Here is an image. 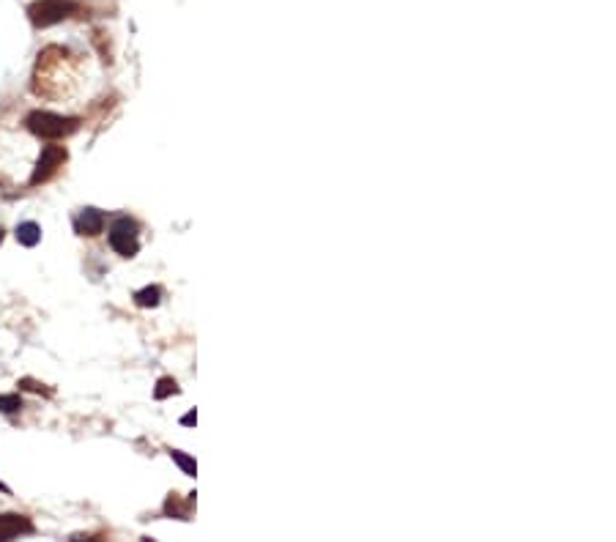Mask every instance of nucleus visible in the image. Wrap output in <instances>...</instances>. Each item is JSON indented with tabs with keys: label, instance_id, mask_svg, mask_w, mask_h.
Here are the masks:
<instances>
[{
	"label": "nucleus",
	"instance_id": "11",
	"mask_svg": "<svg viewBox=\"0 0 616 542\" xmlns=\"http://www.w3.org/2000/svg\"><path fill=\"white\" fill-rule=\"evenodd\" d=\"M20 408H22L20 395H0V411L3 414H17Z\"/></svg>",
	"mask_w": 616,
	"mask_h": 542
},
{
	"label": "nucleus",
	"instance_id": "7",
	"mask_svg": "<svg viewBox=\"0 0 616 542\" xmlns=\"http://www.w3.org/2000/svg\"><path fill=\"white\" fill-rule=\"evenodd\" d=\"M17 241H20L22 247H36L41 241V228L36 222H22L20 228H17Z\"/></svg>",
	"mask_w": 616,
	"mask_h": 542
},
{
	"label": "nucleus",
	"instance_id": "8",
	"mask_svg": "<svg viewBox=\"0 0 616 542\" xmlns=\"http://www.w3.org/2000/svg\"><path fill=\"white\" fill-rule=\"evenodd\" d=\"M159 299H162V291L156 288V285H148L143 291L135 293V301L140 304V307H156L159 304Z\"/></svg>",
	"mask_w": 616,
	"mask_h": 542
},
{
	"label": "nucleus",
	"instance_id": "6",
	"mask_svg": "<svg viewBox=\"0 0 616 542\" xmlns=\"http://www.w3.org/2000/svg\"><path fill=\"white\" fill-rule=\"evenodd\" d=\"M74 225L80 236H99L104 228V214L99 209H82Z\"/></svg>",
	"mask_w": 616,
	"mask_h": 542
},
{
	"label": "nucleus",
	"instance_id": "5",
	"mask_svg": "<svg viewBox=\"0 0 616 542\" xmlns=\"http://www.w3.org/2000/svg\"><path fill=\"white\" fill-rule=\"evenodd\" d=\"M20 534H33V523L25 515H0V540H14Z\"/></svg>",
	"mask_w": 616,
	"mask_h": 542
},
{
	"label": "nucleus",
	"instance_id": "15",
	"mask_svg": "<svg viewBox=\"0 0 616 542\" xmlns=\"http://www.w3.org/2000/svg\"><path fill=\"white\" fill-rule=\"evenodd\" d=\"M0 241H3V230H0Z\"/></svg>",
	"mask_w": 616,
	"mask_h": 542
},
{
	"label": "nucleus",
	"instance_id": "2",
	"mask_svg": "<svg viewBox=\"0 0 616 542\" xmlns=\"http://www.w3.org/2000/svg\"><path fill=\"white\" fill-rule=\"evenodd\" d=\"M80 11V3L77 0H36L28 6V17L36 28H50V25H58L66 17L77 14Z\"/></svg>",
	"mask_w": 616,
	"mask_h": 542
},
{
	"label": "nucleus",
	"instance_id": "14",
	"mask_svg": "<svg viewBox=\"0 0 616 542\" xmlns=\"http://www.w3.org/2000/svg\"><path fill=\"white\" fill-rule=\"evenodd\" d=\"M195 422H198V417H195V411H189V414H186V417L181 419V425H186V427H192Z\"/></svg>",
	"mask_w": 616,
	"mask_h": 542
},
{
	"label": "nucleus",
	"instance_id": "13",
	"mask_svg": "<svg viewBox=\"0 0 616 542\" xmlns=\"http://www.w3.org/2000/svg\"><path fill=\"white\" fill-rule=\"evenodd\" d=\"M17 386H20V389H30V392H50V389H44V384L33 381V378H22Z\"/></svg>",
	"mask_w": 616,
	"mask_h": 542
},
{
	"label": "nucleus",
	"instance_id": "1",
	"mask_svg": "<svg viewBox=\"0 0 616 542\" xmlns=\"http://www.w3.org/2000/svg\"><path fill=\"white\" fill-rule=\"evenodd\" d=\"M28 129L41 137V140H61V137H69L80 129V118H66V115H55V113H30L25 118Z\"/></svg>",
	"mask_w": 616,
	"mask_h": 542
},
{
	"label": "nucleus",
	"instance_id": "12",
	"mask_svg": "<svg viewBox=\"0 0 616 542\" xmlns=\"http://www.w3.org/2000/svg\"><path fill=\"white\" fill-rule=\"evenodd\" d=\"M170 458H173L176 463H178V466H181V468H184V474L195 477V471H198V463H195V460L186 458L184 452H178V449H173V452H170Z\"/></svg>",
	"mask_w": 616,
	"mask_h": 542
},
{
	"label": "nucleus",
	"instance_id": "10",
	"mask_svg": "<svg viewBox=\"0 0 616 542\" xmlns=\"http://www.w3.org/2000/svg\"><path fill=\"white\" fill-rule=\"evenodd\" d=\"M170 395H178V384L173 381V378H159V384H156V389H154V397L156 400H164V397Z\"/></svg>",
	"mask_w": 616,
	"mask_h": 542
},
{
	"label": "nucleus",
	"instance_id": "4",
	"mask_svg": "<svg viewBox=\"0 0 616 542\" xmlns=\"http://www.w3.org/2000/svg\"><path fill=\"white\" fill-rule=\"evenodd\" d=\"M66 148L63 146H44L41 148V156L39 162H36V170H33V175H30V184L36 187V184H44V181H50L55 173H58V167L66 162Z\"/></svg>",
	"mask_w": 616,
	"mask_h": 542
},
{
	"label": "nucleus",
	"instance_id": "9",
	"mask_svg": "<svg viewBox=\"0 0 616 542\" xmlns=\"http://www.w3.org/2000/svg\"><path fill=\"white\" fill-rule=\"evenodd\" d=\"M189 507H192V499L186 501V504H181V501H178V496H170V499H167V504H164V509H167L170 515L181 518V521H186V518H189Z\"/></svg>",
	"mask_w": 616,
	"mask_h": 542
},
{
	"label": "nucleus",
	"instance_id": "3",
	"mask_svg": "<svg viewBox=\"0 0 616 542\" xmlns=\"http://www.w3.org/2000/svg\"><path fill=\"white\" fill-rule=\"evenodd\" d=\"M110 247L118 252L121 258H135L137 255L140 236H137V225L129 217H121V219L113 222V228H110Z\"/></svg>",
	"mask_w": 616,
	"mask_h": 542
}]
</instances>
